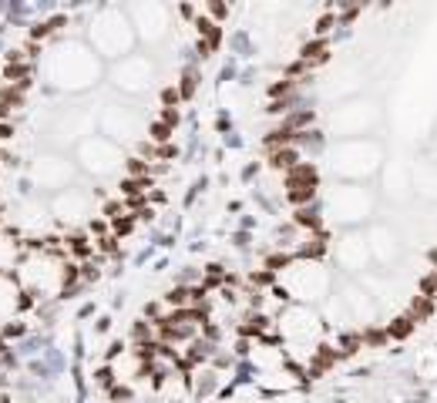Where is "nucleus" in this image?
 I'll return each mask as SVG.
<instances>
[{
  "label": "nucleus",
  "mask_w": 437,
  "mask_h": 403,
  "mask_svg": "<svg viewBox=\"0 0 437 403\" xmlns=\"http://www.w3.org/2000/svg\"><path fill=\"white\" fill-rule=\"evenodd\" d=\"M303 57H306V64H320V61H326V44L323 41H313L303 47Z\"/></svg>",
  "instance_id": "f03ea898"
},
{
  "label": "nucleus",
  "mask_w": 437,
  "mask_h": 403,
  "mask_svg": "<svg viewBox=\"0 0 437 403\" xmlns=\"http://www.w3.org/2000/svg\"><path fill=\"white\" fill-rule=\"evenodd\" d=\"M209 14L212 17H226V7H222V3H209Z\"/></svg>",
  "instance_id": "cd10ccee"
},
{
  "label": "nucleus",
  "mask_w": 437,
  "mask_h": 403,
  "mask_svg": "<svg viewBox=\"0 0 437 403\" xmlns=\"http://www.w3.org/2000/svg\"><path fill=\"white\" fill-rule=\"evenodd\" d=\"M262 329H266L262 316H256V320H249V326H242V333H262Z\"/></svg>",
  "instance_id": "6ab92c4d"
},
{
  "label": "nucleus",
  "mask_w": 437,
  "mask_h": 403,
  "mask_svg": "<svg viewBox=\"0 0 437 403\" xmlns=\"http://www.w3.org/2000/svg\"><path fill=\"white\" fill-rule=\"evenodd\" d=\"M98 376H101V383H104V387H111V370H101Z\"/></svg>",
  "instance_id": "4c0bfd02"
},
{
  "label": "nucleus",
  "mask_w": 437,
  "mask_h": 403,
  "mask_svg": "<svg viewBox=\"0 0 437 403\" xmlns=\"http://www.w3.org/2000/svg\"><path fill=\"white\" fill-rule=\"evenodd\" d=\"M286 91H289V84L282 81V84H276V87H272V91H269V94H272V97H279V94H286Z\"/></svg>",
  "instance_id": "c756f323"
},
{
  "label": "nucleus",
  "mask_w": 437,
  "mask_h": 403,
  "mask_svg": "<svg viewBox=\"0 0 437 403\" xmlns=\"http://www.w3.org/2000/svg\"><path fill=\"white\" fill-rule=\"evenodd\" d=\"M3 78H10L17 84H30V68L27 64H7L3 68Z\"/></svg>",
  "instance_id": "7ed1b4c3"
},
{
  "label": "nucleus",
  "mask_w": 437,
  "mask_h": 403,
  "mask_svg": "<svg viewBox=\"0 0 437 403\" xmlns=\"http://www.w3.org/2000/svg\"><path fill=\"white\" fill-rule=\"evenodd\" d=\"M343 346H347V353H353V349L360 346V339H356V336H347V339H343Z\"/></svg>",
  "instance_id": "c85d7f7f"
},
{
  "label": "nucleus",
  "mask_w": 437,
  "mask_h": 403,
  "mask_svg": "<svg viewBox=\"0 0 437 403\" xmlns=\"http://www.w3.org/2000/svg\"><path fill=\"white\" fill-rule=\"evenodd\" d=\"M266 262H269V269H279V265H282V262H286V259H282V255H269Z\"/></svg>",
  "instance_id": "2f4dec72"
},
{
  "label": "nucleus",
  "mask_w": 437,
  "mask_h": 403,
  "mask_svg": "<svg viewBox=\"0 0 437 403\" xmlns=\"http://www.w3.org/2000/svg\"><path fill=\"white\" fill-rule=\"evenodd\" d=\"M158 336H162V339H185V336H188V329L172 326L169 320H158Z\"/></svg>",
  "instance_id": "39448f33"
},
{
  "label": "nucleus",
  "mask_w": 437,
  "mask_h": 403,
  "mask_svg": "<svg viewBox=\"0 0 437 403\" xmlns=\"http://www.w3.org/2000/svg\"><path fill=\"white\" fill-rule=\"evenodd\" d=\"M253 282H272V276H269V272H256Z\"/></svg>",
  "instance_id": "c9c22d12"
},
{
  "label": "nucleus",
  "mask_w": 437,
  "mask_h": 403,
  "mask_svg": "<svg viewBox=\"0 0 437 403\" xmlns=\"http://www.w3.org/2000/svg\"><path fill=\"white\" fill-rule=\"evenodd\" d=\"M162 125L175 128V125H178V111H175V108H165V114H162Z\"/></svg>",
  "instance_id": "412c9836"
},
{
  "label": "nucleus",
  "mask_w": 437,
  "mask_h": 403,
  "mask_svg": "<svg viewBox=\"0 0 437 403\" xmlns=\"http://www.w3.org/2000/svg\"><path fill=\"white\" fill-rule=\"evenodd\" d=\"M310 198H313V185L289 181V202H310Z\"/></svg>",
  "instance_id": "6e6552de"
},
{
  "label": "nucleus",
  "mask_w": 437,
  "mask_h": 403,
  "mask_svg": "<svg viewBox=\"0 0 437 403\" xmlns=\"http://www.w3.org/2000/svg\"><path fill=\"white\" fill-rule=\"evenodd\" d=\"M85 279H98V269H94V265H85Z\"/></svg>",
  "instance_id": "58836bf2"
},
{
  "label": "nucleus",
  "mask_w": 437,
  "mask_h": 403,
  "mask_svg": "<svg viewBox=\"0 0 437 403\" xmlns=\"http://www.w3.org/2000/svg\"><path fill=\"white\" fill-rule=\"evenodd\" d=\"M286 141H293V131H289V128H282V131H272V135H266V148H276V145H286Z\"/></svg>",
  "instance_id": "9d476101"
},
{
  "label": "nucleus",
  "mask_w": 437,
  "mask_h": 403,
  "mask_svg": "<svg viewBox=\"0 0 437 403\" xmlns=\"http://www.w3.org/2000/svg\"><path fill=\"white\" fill-rule=\"evenodd\" d=\"M165 299H169L172 306H178V309H182L185 303H188V299H192V292H188V289H182V286H178V289H172L169 296H165Z\"/></svg>",
  "instance_id": "4468645a"
},
{
  "label": "nucleus",
  "mask_w": 437,
  "mask_h": 403,
  "mask_svg": "<svg viewBox=\"0 0 437 403\" xmlns=\"http://www.w3.org/2000/svg\"><path fill=\"white\" fill-rule=\"evenodd\" d=\"M178 91H175V87H165V91H162V101H165V104H175V101H178Z\"/></svg>",
  "instance_id": "b1692460"
},
{
  "label": "nucleus",
  "mask_w": 437,
  "mask_h": 403,
  "mask_svg": "<svg viewBox=\"0 0 437 403\" xmlns=\"http://www.w3.org/2000/svg\"><path fill=\"white\" fill-rule=\"evenodd\" d=\"M74 279H78V269H74V265H71L68 272H64V282H68V286H71V282H74Z\"/></svg>",
  "instance_id": "72a5a7b5"
},
{
  "label": "nucleus",
  "mask_w": 437,
  "mask_h": 403,
  "mask_svg": "<svg viewBox=\"0 0 437 403\" xmlns=\"http://www.w3.org/2000/svg\"><path fill=\"white\" fill-rule=\"evenodd\" d=\"M0 349H3V339H0Z\"/></svg>",
  "instance_id": "a19ab883"
},
{
  "label": "nucleus",
  "mask_w": 437,
  "mask_h": 403,
  "mask_svg": "<svg viewBox=\"0 0 437 403\" xmlns=\"http://www.w3.org/2000/svg\"><path fill=\"white\" fill-rule=\"evenodd\" d=\"M98 249L101 252H118V239H114V236H101L98 239Z\"/></svg>",
  "instance_id": "a211bd4d"
},
{
  "label": "nucleus",
  "mask_w": 437,
  "mask_h": 403,
  "mask_svg": "<svg viewBox=\"0 0 437 403\" xmlns=\"http://www.w3.org/2000/svg\"><path fill=\"white\" fill-rule=\"evenodd\" d=\"M135 229V215H118L114 219V236H128Z\"/></svg>",
  "instance_id": "9b49d317"
},
{
  "label": "nucleus",
  "mask_w": 437,
  "mask_h": 403,
  "mask_svg": "<svg viewBox=\"0 0 437 403\" xmlns=\"http://www.w3.org/2000/svg\"><path fill=\"white\" fill-rule=\"evenodd\" d=\"M169 135H172L169 125H162V121H155V125H152V138H155L158 145H165V141H169Z\"/></svg>",
  "instance_id": "dca6fc26"
},
{
  "label": "nucleus",
  "mask_w": 437,
  "mask_h": 403,
  "mask_svg": "<svg viewBox=\"0 0 437 403\" xmlns=\"http://www.w3.org/2000/svg\"><path fill=\"white\" fill-rule=\"evenodd\" d=\"M424 292H437V276H427V279H424Z\"/></svg>",
  "instance_id": "bb28decb"
},
{
  "label": "nucleus",
  "mask_w": 437,
  "mask_h": 403,
  "mask_svg": "<svg viewBox=\"0 0 437 403\" xmlns=\"http://www.w3.org/2000/svg\"><path fill=\"white\" fill-rule=\"evenodd\" d=\"M145 171H148V165H145V161H138V158H131V161H128V175H131V178H145Z\"/></svg>",
  "instance_id": "f3484780"
},
{
  "label": "nucleus",
  "mask_w": 437,
  "mask_h": 403,
  "mask_svg": "<svg viewBox=\"0 0 437 403\" xmlns=\"http://www.w3.org/2000/svg\"><path fill=\"white\" fill-rule=\"evenodd\" d=\"M131 336H135V339H138V343H145V339H148V336H152V329H148V326H145V322H135V329H131Z\"/></svg>",
  "instance_id": "aec40b11"
},
{
  "label": "nucleus",
  "mask_w": 437,
  "mask_h": 403,
  "mask_svg": "<svg viewBox=\"0 0 437 403\" xmlns=\"http://www.w3.org/2000/svg\"><path fill=\"white\" fill-rule=\"evenodd\" d=\"M410 329H414V320H407V316H404V320H394V326H390V336L404 339V336H407Z\"/></svg>",
  "instance_id": "f8f14e48"
},
{
  "label": "nucleus",
  "mask_w": 437,
  "mask_h": 403,
  "mask_svg": "<svg viewBox=\"0 0 437 403\" xmlns=\"http://www.w3.org/2000/svg\"><path fill=\"white\" fill-rule=\"evenodd\" d=\"M367 339H370V343H383V333H377V329H370V333H367Z\"/></svg>",
  "instance_id": "f704fd0d"
},
{
  "label": "nucleus",
  "mask_w": 437,
  "mask_h": 403,
  "mask_svg": "<svg viewBox=\"0 0 437 403\" xmlns=\"http://www.w3.org/2000/svg\"><path fill=\"white\" fill-rule=\"evenodd\" d=\"M195 84H198V71H195V68H188V71L182 74L178 94H182V97H192V94H195Z\"/></svg>",
  "instance_id": "423d86ee"
},
{
  "label": "nucleus",
  "mask_w": 437,
  "mask_h": 403,
  "mask_svg": "<svg viewBox=\"0 0 437 403\" xmlns=\"http://www.w3.org/2000/svg\"><path fill=\"white\" fill-rule=\"evenodd\" d=\"M198 30H202V41H209L212 47H219V41H222V30L215 27L212 20H198Z\"/></svg>",
  "instance_id": "0eeeda50"
},
{
  "label": "nucleus",
  "mask_w": 437,
  "mask_h": 403,
  "mask_svg": "<svg viewBox=\"0 0 437 403\" xmlns=\"http://www.w3.org/2000/svg\"><path fill=\"white\" fill-rule=\"evenodd\" d=\"M155 155H158V158H175V148H172V145H158Z\"/></svg>",
  "instance_id": "a878e982"
},
{
  "label": "nucleus",
  "mask_w": 437,
  "mask_h": 403,
  "mask_svg": "<svg viewBox=\"0 0 437 403\" xmlns=\"http://www.w3.org/2000/svg\"><path fill=\"white\" fill-rule=\"evenodd\" d=\"M0 101L10 104V108H20V104H24V94H20L17 87H0Z\"/></svg>",
  "instance_id": "1a4fd4ad"
},
{
  "label": "nucleus",
  "mask_w": 437,
  "mask_h": 403,
  "mask_svg": "<svg viewBox=\"0 0 437 403\" xmlns=\"http://www.w3.org/2000/svg\"><path fill=\"white\" fill-rule=\"evenodd\" d=\"M410 313H414L417 320L431 316V299H427V296H417V299H414V306H410Z\"/></svg>",
  "instance_id": "ddd939ff"
},
{
  "label": "nucleus",
  "mask_w": 437,
  "mask_h": 403,
  "mask_svg": "<svg viewBox=\"0 0 437 403\" xmlns=\"http://www.w3.org/2000/svg\"><path fill=\"white\" fill-rule=\"evenodd\" d=\"M68 245H71V252H74V255H87V239L85 236H71Z\"/></svg>",
  "instance_id": "2eb2a0df"
},
{
  "label": "nucleus",
  "mask_w": 437,
  "mask_h": 403,
  "mask_svg": "<svg viewBox=\"0 0 437 403\" xmlns=\"http://www.w3.org/2000/svg\"><path fill=\"white\" fill-rule=\"evenodd\" d=\"M289 181H303V185H316V168L313 165H296L289 171Z\"/></svg>",
  "instance_id": "20e7f679"
},
{
  "label": "nucleus",
  "mask_w": 437,
  "mask_h": 403,
  "mask_svg": "<svg viewBox=\"0 0 437 403\" xmlns=\"http://www.w3.org/2000/svg\"><path fill=\"white\" fill-rule=\"evenodd\" d=\"M104 215H108V219H118V215H121V202H108V205H104Z\"/></svg>",
  "instance_id": "4be33fe9"
},
{
  "label": "nucleus",
  "mask_w": 437,
  "mask_h": 403,
  "mask_svg": "<svg viewBox=\"0 0 437 403\" xmlns=\"http://www.w3.org/2000/svg\"><path fill=\"white\" fill-rule=\"evenodd\" d=\"M212 51H215V47H212L209 41H198V54H202V57H205V54H212Z\"/></svg>",
  "instance_id": "7c9ffc66"
},
{
  "label": "nucleus",
  "mask_w": 437,
  "mask_h": 403,
  "mask_svg": "<svg viewBox=\"0 0 437 403\" xmlns=\"http://www.w3.org/2000/svg\"><path fill=\"white\" fill-rule=\"evenodd\" d=\"M219 279H222V265H209V276H205V282H209V286H215Z\"/></svg>",
  "instance_id": "5701e85b"
},
{
  "label": "nucleus",
  "mask_w": 437,
  "mask_h": 403,
  "mask_svg": "<svg viewBox=\"0 0 437 403\" xmlns=\"http://www.w3.org/2000/svg\"><path fill=\"white\" fill-rule=\"evenodd\" d=\"M20 61H24L20 51H10V54H7V64H20Z\"/></svg>",
  "instance_id": "473e14b6"
},
{
  "label": "nucleus",
  "mask_w": 437,
  "mask_h": 403,
  "mask_svg": "<svg viewBox=\"0 0 437 403\" xmlns=\"http://www.w3.org/2000/svg\"><path fill=\"white\" fill-rule=\"evenodd\" d=\"M269 165L272 168H296V152L293 148H282V152H272V158H269Z\"/></svg>",
  "instance_id": "f257e3e1"
},
{
  "label": "nucleus",
  "mask_w": 437,
  "mask_h": 403,
  "mask_svg": "<svg viewBox=\"0 0 437 403\" xmlns=\"http://www.w3.org/2000/svg\"><path fill=\"white\" fill-rule=\"evenodd\" d=\"M10 135H14V131H10V125H3V121H0V141L10 138Z\"/></svg>",
  "instance_id": "e433bc0d"
},
{
  "label": "nucleus",
  "mask_w": 437,
  "mask_h": 403,
  "mask_svg": "<svg viewBox=\"0 0 437 403\" xmlns=\"http://www.w3.org/2000/svg\"><path fill=\"white\" fill-rule=\"evenodd\" d=\"M296 222H303V225H313V229L320 225L316 219H313V212H299V215H296Z\"/></svg>",
  "instance_id": "393cba45"
},
{
  "label": "nucleus",
  "mask_w": 437,
  "mask_h": 403,
  "mask_svg": "<svg viewBox=\"0 0 437 403\" xmlns=\"http://www.w3.org/2000/svg\"><path fill=\"white\" fill-rule=\"evenodd\" d=\"M7 111H10V108H7V104H3V101H0V121H3V118H7Z\"/></svg>",
  "instance_id": "ea45409f"
}]
</instances>
